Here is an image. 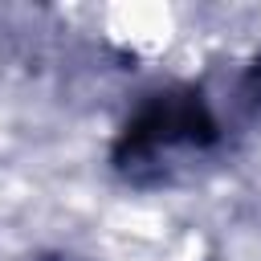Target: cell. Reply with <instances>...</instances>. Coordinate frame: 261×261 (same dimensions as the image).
<instances>
[{
    "mask_svg": "<svg viewBox=\"0 0 261 261\" xmlns=\"http://www.w3.org/2000/svg\"><path fill=\"white\" fill-rule=\"evenodd\" d=\"M220 139L208 98L192 86L159 90L135 106L114 143V167L130 184H167L204 159Z\"/></svg>",
    "mask_w": 261,
    "mask_h": 261,
    "instance_id": "cell-1",
    "label": "cell"
}]
</instances>
